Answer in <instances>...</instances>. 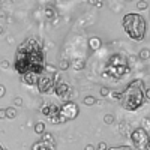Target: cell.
I'll use <instances>...</instances> for the list:
<instances>
[{
  "label": "cell",
  "instance_id": "obj_19",
  "mask_svg": "<svg viewBox=\"0 0 150 150\" xmlns=\"http://www.w3.org/2000/svg\"><path fill=\"white\" fill-rule=\"evenodd\" d=\"M149 5H147V2H140L138 3V9H146Z\"/></svg>",
  "mask_w": 150,
  "mask_h": 150
},
{
  "label": "cell",
  "instance_id": "obj_18",
  "mask_svg": "<svg viewBox=\"0 0 150 150\" xmlns=\"http://www.w3.org/2000/svg\"><path fill=\"white\" fill-rule=\"evenodd\" d=\"M68 66H69L68 60H62V62H60V69H66Z\"/></svg>",
  "mask_w": 150,
  "mask_h": 150
},
{
  "label": "cell",
  "instance_id": "obj_14",
  "mask_svg": "<svg viewBox=\"0 0 150 150\" xmlns=\"http://www.w3.org/2000/svg\"><path fill=\"white\" fill-rule=\"evenodd\" d=\"M107 150H134L131 146H116V147H110Z\"/></svg>",
  "mask_w": 150,
  "mask_h": 150
},
{
  "label": "cell",
  "instance_id": "obj_29",
  "mask_svg": "<svg viewBox=\"0 0 150 150\" xmlns=\"http://www.w3.org/2000/svg\"><path fill=\"white\" fill-rule=\"evenodd\" d=\"M2 32H3V29H2V27H0V33H2Z\"/></svg>",
  "mask_w": 150,
  "mask_h": 150
},
{
  "label": "cell",
  "instance_id": "obj_3",
  "mask_svg": "<svg viewBox=\"0 0 150 150\" xmlns=\"http://www.w3.org/2000/svg\"><path fill=\"white\" fill-rule=\"evenodd\" d=\"M122 24H123V29L126 32V35L132 41H143L144 39V36L147 33V24H146V20L141 14H137V12L126 14L122 20Z\"/></svg>",
  "mask_w": 150,
  "mask_h": 150
},
{
  "label": "cell",
  "instance_id": "obj_5",
  "mask_svg": "<svg viewBox=\"0 0 150 150\" xmlns=\"http://www.w3.org/2000/svg\"><path fill=\"white\" fill-rule=\"evenodd\" d=\"M54 81H56V72H47L44 71L41 75H38V90L41 93H50L53 92V87H54Z\"/></svg>",
  "mask_w": 150,
  "mask_h": 150
},
{
  "label": "cell",
  "instance_id": "obj_22",
  "mask_svg": "<svg viewBox=\"0 0 150 150\" xmlns=\"http://www.w3.org/2000/svg\"><path fill=\"white\" fill-rule=\"evenodd\" d=\"M98 149L99 150H107V144L102 141V143H99V146H98Z\"/></svg>",
  "mask_w": 150,
  "mask_h": 150
},
{
  "label": "cell",
  "instance_id": "obj_6",
  "mask_svg": "<svg viewBox=\"0 0 150 150\" xmlns=\"http://www.w3.org/2000/svg\"><path fill=\"white\" fill-rule=\"evenodd\" d=\"M131 140H132V144L138 150H150L149 149V134L143 128L134 129L131 134Z\"/></svg>",
  "mask_w": 150,
  "mask_h": 150
},
{
  "label": "cell",
  "instance_id": "obj_16",
  "mask_svg": "<svg viewBox=\"0 0 150 150\" xmlns=\"http://www.w3.org/2000/svg\"><path fill=\"white\" fill-rule=\"evenodd\" d=\"M83 66H84V62H83V60H80V62L75 60V62H74V68H75V69H81Z\"/></svg>",
  "mask_w": 150,
  "mask_h": 150
},
{
  "label": "cell",
  "instance_id": "obj_23",
  "mask_svg": "<svg viewBox=\"0 0 150 150\" xmlns=\"http://www.w3.org/2000/svg\"><path fill=\"white\" fill-rule=\"evenodd\" d=\"M14 104H15V105H21V104H23L21 98H15V99H14Z\"/></svg>",
  "mask_w": 150,
  "mask_h": 150
},
{
  "label": "cell",
  "instance_id": "obj_13",
  "mask_svg": "<svg viewBox=\"0 0 150 150\" xmlns=\"http://www.w3.org/2000/svg\"><path fill=\"white\" fill-rule=\"evenodd\" d=\"M35 132L39 134V135H42V134L45 132V123H42V122L36 123V125H35Z\"/></svg>",
  "mask_w": 150,
  "mask_h": 150
},
{
  "label": "cell",
  "instance_id": "obj_26",
  "mask_svg": "<svg viewBox=\"0 0 150 150\" xmlns=\"http://www.w3.org/2000/svg\"><path fill=\"white\" fill-rule=\"evenodd\" d=\"M101 95H108V89H105V87H104V89H101Z\"/></svg>",
  "mask_w": 150,
  "mask_h": 150
},
{
  "label": "cell",
  "instance_id": "obj_2",
  "mask_svg": "<svg viewBox=\"0 0 150 150\" xmlns=\"http://www.w3.org/2000/svg\"><path fill=\"white\" fill-rule=\"evenodd\" d=\"M144 83L141 80H134L122 93V105L126 111H137L146 102L144 99Z\"/></svg>",
  "mask_w": 150,
  "mask_h": 150
},
{
  "label": "cell",
  "instance_id": "obj_20",
  "mask_svg": "<svg viewBox=\"0 0 150 150\" xmlns=\"http://www.w3.org/2000/svg\"><path fill=\"white\" fill-rule=\"evenodd\" d=\"M105 123H107V125H110V123H112V116H111V114H108V116H105Z\"/></svg>",
  "mask_w": 150,
  "mask_h": 150
},
{
  "label": "cell",
  "instance_id": "obj_7",
  "mask_svg": "<svg viewBox=\"0 0 150 150\" xmlns=\"http://www.w3.org/2000/svg\"><path fill=\"white\" fill-rule=\"evenodd\" d=\"M53 92L57 95V98L63 99V101H66V99L69 98L71 95V87L66 81L60 80V74L56 72V81H54V87H53Z\"/></svg>",
  "mask_w": 150,
  "mask_h": 150
},
{
  "label": "cell",
  "instance_id": "obj_12",
  "mask_svg": "<svg viewBox=\"0 0 150 150\" xmlns=\"http://www.w3.org/2000/svg\"><path fill=\"white\" fill-rule=\"evenodd\" d=\"M6 119H15L17 117V108L11 107V108H6Z\"/></svg>",
  "mask_w": 150,
  "mask_h": 150
},
{
  "label": "cell",
  "instance_id": "obj_21",
  "mask_svg": "<svg viewBox=\"0 0 150 150\" xmlns=\"http://www.w3.org/2000/svg\"><path fill=\"white\" fill-rule=\"evenodd\" d=\"M111 98H116V99H122V93H119V92H114V93H111Z\"/></svg>",
  "mask_w": 150,
  "mask_h": 150
},
{
  "label": "cell",
  "instance_id": "obj_24",
  "mask_svg": "<svg viewBox=\"0 0 150 150\" xmlns=\"http://www.w3.org/2000/svg\"><path fill=\"white\" fill-rule=\"evenodd\" d=\"M6 117V111L5 110H0V119H5Z\"/></svg>",
  "mask_w": 150,
  "mask_h": 150
},
{
  "label": "cell",
  "instance_id": "obj_15",
  "mask_svg": "<svg viewBox=\"0 0 150 150\" xmlns=\"http://www.w3.org/2000/svg\"><path fill=\"white\" fill-rule=\"evenodd\" d=\"M95 102H96V99H95V98H92V96L84 98V104H86V105H93Z\"/></svg>",
  "mask_w": 150,
  "mask_h": 150
},
{
  "label": "cell",
  "instance_id": "obj_11",
  "mask_svg": "<svg viewBox=\"0 0 150 150\" xmlns=\"http://www.w3.org/2000/svg\"><path fill=\"white\" fill-rule=\"evenodd\" d=\"M23 80H24V83L29 84V86H35L36 81H38V75H35V74H26V75H23Z\"/></svg>",
  "mask_w": 150,
  "mask_h": 150
},
{
  "label": "cell",
  "instance_id": "obj_27",
  "mask_svg": "<svg viewBox=\"0 0 150 150\" xmlns=\"http://www.w3.org/2000/svg\"><path fill=\"white\" fill-rule=\"evenodd\" d=\"M86 150H95V147H93V146H87Z\"/></svg>",
  "mask_w": 150,
  "mask_h": 150
},
{
  "label": "cell",
  "instance_id": "obj_4",
  "mask_svg": "<svg viewBox=\"0 0 150 150\" xmlns=\"http://www.w3.org/2000/svg\"><path fill=\"white\" fill-rule=\"evenodd\" d=\"M80 114V108L78 105L75 104V102H65L63 105H60L59 110H57V114L53 117V119H50V122H51L53 125H59V123H65V122H71L74 120L75 117H77Z\"/></svg>",
  "mask_w": 150,
  "mask_h": 150
},
{
  "label": "cell",
  "instance_id": "obj_9",
  "mask_svg": "<svg viewBox=\"0 0 150 150\" xmlns=\"http://www.w3.org/2000/svg\"><path fill=\"white\" fill-rule=\"evenodd\" d=\"M32 150H56L53 135L48 134V132H44V134H42V138L38 140V141L32 146Z\"/></svg>",
  "mask_w": 150,
  "mask_h": 150
},
{
  "label": "cell",
  "instance_id": "obj_28",
  "mask_svg": "<svg viewBox=\"0 0 150 150\" xmlns=\"http://www.w3.org/2000/svg\"><path fill=\"white\" fill-rule=\"evenodd\" d=\"M0 150H8V149H5V147H3L2 144H0Z\"/></svg>",
  "mask_w": 150,
  "mask_h": 150
},
{
  "label": "cell",
  "instance_id": "obj_8",
  "mask_svg": "<svg viewBox=\"0 0 150 150\" xmlns=\"http://www.w3.org/2000/svg\"><path fill=\"white\" fill-rule=\"evenodd\" d=\"M107 72L111 75V77L122 78V77H125V75L129 72V68H128V65H125L123 62H114V60L111 59L110 65L107 68Z\"/></svg>",
  "mask_w": 150,
  "mask_h": 150
},
{
  "label": "cell",
  "instance_id": "obj_25",
  "mask_svg": "<svg viewBox=\"0 0 150 150\" xmlns=\"http://www.w3.org/2000/svg\"><path fill=\"white\" fill-rule=\"evenodd\" d=\"M3 95H5V87H3L2 84H0V98H2Z\"/></svg>",
  "mask_w": 150,
  "mask_h": 150
},
{
  "label": "cell",
  "instance_id": "obj_17",
  "mask_svg": "<svg viewBox=\"0 0 150 150\" xmlns=\"http://www.w3.org/2000/svg\"><path fill=\"white\" fill-rule=\"evenodd\" d=\"M140 57H141V59H144V60H146V59L149 57V50H147V48H144L143 51L140 53Z\"/></svg>",
  "mask_w": 150,
  "mask_h": 150
},
{
  "label": "cell",
  "instance_id": "obj_1",
  "mask_svg": "<svg viewBox=\"0 0 150 150\" xmlns=\"http://www.w3.org/2000/svg\"><path fill=\"white\" fill-rule=\"evenodd\" d=\"M14 68L21 77L26 74L41 75L45 71V54L36 39L33 38L26 39L18 47L15 53Z\"/></svg>",
  "mask_w": 150,
  "mask_h": 150
},
{
  "label": "cell",
  "instance_id": "obj_10",
  "mask_svg": "<svg viewBox=\"0 0 150 150\" xmlns=\"http://www.w3.org/2000/svg\"><path fill=\"white\" fill-rule=\"evenodd\" d=\"M57 110H59L57 105H54V104H48V105H45V107L42 108V114H44L45 117H48V119H53V117L57 114Z\"/></svg>",
  "mask_w": 150,
  "mask_h": 150
}]
</instances>
